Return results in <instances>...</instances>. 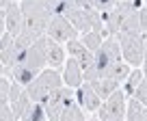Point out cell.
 Returning <instances> with one entry per match:
<instances>
[{
  "label": "cell",
  "instance_id": "4",
  "mask_svg": "<svg viewBox=\"0 0 147 121\" xmlns=\"http://www.w3.org/2000/svg\"><path fill=\"white\" fill-rule=\"evenodd\" d=\"M59 87H63V76L59 74L56 69H41L30 82L26 84V93L30 95L32 102H46L50 97V93H54Z\"/></svg>",
  "mask_w": 147,
  "mask_h": 121
},
{
  "label": "cell",
  "instance_id": "10",
  "mask_svg": "<svg viewBox=\"0 0 147 121\" xmlns=\"http://www.w3.org/2000/svg\"><path fill=\"white\" fill-rule=\"evenodd\" d=\"M9 104H11V108H13L15 119L26 121L28 110H30V106H32V99H30V95L26 93V89H24L20 82H15V80H11V89H9Z\"/></svg>",
  "mask_w": 147,
  "mask_h": 121
},
{
  "label": "cell",
  "instance_id": "31",
  "mask_svg": "<svg viewBox=\"0 0 147 121\" xmlns=\"http://www.w3.org/2000/svg\"><path fill=\"white\" fill-rule=\"evenodd\" d=\"M143 71L147 74V33H145V56H143Z\"/></svg>",
  "mask_w": 147,
  "mask_h": 121
},
{
  "label": "cell",
  "instance_id": "25",
  "mask_svg": "<svg viewBox=\"0 0 147 121\" xmlns=\"http://www.w3.org/2000/svg\"><path fill=\"white\" fill-rule=\"evenodd\" d=\"M134 97H138L143 104L147 106V74L143 76V80H141V84H138V89L134 91Z\"/></svg>",
  "mask_w": 147,
  "mask_h": 121
},
{
  "label": "cell",
  "instance_id": "5",
  "mask_svg": "<svg viewBox=\"0 0 147 121\" xmlns=\"http://www.w3.org/2000/svg\"><path fill=\"white\" fill-rule=\"evenodd\" d=\"M145 5L143 0H119L115 7L106 13H102V19H104V35L106 37H117L121 33V26L128 19V15L132 13L134 9H141Z\"/></svg>",
  "mask_w": 147,
  "mask_h": 121
},
{
  "label": "cell",
  "instance_id": "24",
  "mask_svg": "<svg viewBox=\"0 0 147 121\" xmlns=\"http://www.w3.org/2000/svg\"><path fill=\"white\" fill-rule=\"evenodd\" d=\"M11 119H15V115L9 99H0V121H11Z\"/></svg>",
  "mask_w": 147,
  "mask_h": 121
},
{
  "label": "cell",
  "instance_id": "27",
  "mask_svg": "<svg viewBox=\"0 0 147 121\" xmlns=\"http://www.w3.org/2000/svg\"><path fill=\"white\" fill-rule=\"evenodd\" d=\"M9 89H11V80L0 76V99H9Z\"/></svg>",
  "mask_w": 147,
  "mask_h": 121
},
{
  "label": "cell",
  "instance_id": "17",
  "mask_svg": "<svg viewBox=\"0 0 147 121\" xmlns=\"http://www.w3.org/2000/svg\"><path fill=\"white\" fill-rule=\"evenodd\" d=\"M125 119L130 121H147V106L138 97H130L128 108H125Z\"/></svg>",
  "mask_w": 147,
  "mask_h": 121
},
{
  "label": "cell",
  "instance_id": "28",
  "mask_svg": "<svg viewBox=\"0 0 147 121\" xmlns=\"http://www.w3.org/2000/svg\"><path fill=\"white\" fill-rule=\"evenodd\" d=\"M138 22H141V30H143V35L147 33V2L138 9Z\"/></svg>",
  "mask_w": 147,
  "mask_h": 121
},
{
  "label": "cell",
  "instance_id": "30",
  "mask_svg": "<svg viewBox=\"0 0 147 121\" xmlns=\"http://www.w3.org/2000/svg\"><path fill=\"white\" fill-rule=\"evenodd\" d=\"M71 5L74 7H93L91 0H71Z\"/></svg>",
  "mask_w": 147,
  "mask_h": 121
},
{
  "label": "cell",
  "instance_id": "15",
  "mask_svg": "<svg viewBox=\"0 0 147 121\" xmlns=\"http://www.w3.org/2000/svg\"><path fill=\"white\" fill-rule=\"evenodd\" d=\"M46 58L52 69H61L65 65V50L61 46V41L48 37V35H46Z\"/></svg>",
  "mask_w": 147,
  "mask_h": 121
},
{
  "label": "cell",
  "instance_id": "34",
  "mask_svg": "<svg viewBox=\"0 0 147 121\" xmlns=\"http://www.w3.org/2000/svg\"><path fill=\"white\" fill-rule=\"evenodd\" d=\"M9 2H15V0H9Z\"/></svg>",
  "mask_w": 147,
  "mask_h": 121
},
{
  "label": "cell",
  "instance_id": "16",
  "mask_svg": "<svg viewBox=\"0 0 147 121\" xmlns=\"http://www.w3.org/2000/svg\"><path fill=\"white\" fill-rule=\"evenodd\" d=\"M91 87L95 89V93L100 95L102 99H106L113 91H117V89L121 87V82H117L115 78H110V76H102V78H95L91 80Z\"/></svg>",
  "mask_w": 147,
  "mask_h": 121
},
{
  "label": "cell",
  "instance_id": "9",
  "mask_svg": "<svg viewBox=\"0 0 147 121\" xmlns=\"http://www.w3.org/2000/svg\"><path fill=\"white\" fill-rule=\"evenodd\" d=\"M71 99H76V93H74V89L67 87V84H65V87H59L54 93H50V97L43 102L46 112H48V119L50 121H59L61 110H63Z\"/></svg>",
  "mask_w": 147,
  "mask_h": 121
},
{
  "label": "cell",
  "instance_id": "18",
  "mask_svg": "<svg viewBox=\"0 0 147 121\" xmlns=\"http://www.w3.org/2000/svg\"><path fill=\"white\" fill-rule=\"evenodd\" d=\"M84 119H87V115L82 112V106L78 104V99H71L59 115V121H84Z\"/></svg>",
  "mask_w": 147,
  "mask_h": 121
},
{
  "label": "cell",
  "instance_id": "21",
  "mask_svg": "<svg viewBox=\"0 0 147 121\" xmlns=\"http://www.w3.org/2000/svg\"><path fill=\"white\" fill-rule=\"evenodd\" d=\"M130 67H132V65H130L128 61H121V58H119L117 63H113V65H110V69L106 71L104 76H110V78H115L117 82H123V80L128 78V74L132 71Z\"/></svg>",
  "mask_w": 147,
  "mask_h": 121
},
{
  "label": "cell",
  "instance_id": "33",
  "mask_svg": "<svg viewBox=\"0 0 147 121\" xmlns=\"http://www.w3.org/2000/svg\"><path fill=\"white\" fill-rule=\"evenodd\" d=\"M5 74V65H2V61H0V76Z\"/></svg>",
  "mask_w": 147,
  "mask_h": 121
},
{
  "label": "cell",
  "instance_id": "22",
  "mask_svg": "<svg viewBox=\"0 0 147 121\" xmlns=\"http://www.w3.org/2000/svg\"><path fill=\"white\" fill-rule=\"evenodd\" d=\"M121 33H143L141 30V22H138V9H134L132 13L128 15V19L121 26Z\"/></svg>",
  "mask_w": 147,
  "mask_h": 121
},
{
  "label": "cell",
  "instance_id": "7",
  "mask_svg": "<svg viewBox=\"0 0 147 121\" xmlns=\"http://www.w3.org/2000/svg\"><path fill=\"white\" fill-rule=\"evenodd\" d=\"M125 108H128V97H125L123 89L119 87L102 102V106L97 108V112L93 117L102 121H121L125 119Z\"/></svg>",
  "mask_w": 147,
  "mask_h": 121
},
{
  "label": "cell",
  "instance_id": "14",
  "mask_svg": "<svg viewBox=\"0 0 147 121\" xmlns=\"http://www.w3.org/2000/svg\"><path fill=\"white\" fill-rule=\"evenodd\" d=\"M67 52H69L76 61H78L80 65H82V69H89V67H91V63H93V58H95V52H91L78 37L67 41Z\"/></svg>",
  "mask_w": 147,
  "mask_h": 121
},
{
  "label": "cell",
  "instance_id": "20",
  "mask_svg": "<svg viewBox=\"0 0 147 121\" xmlns=\"http://www.w3.org/2000/svg\"><path fill=\"white\" fill-rule=\"evenodd\" d=\"M104 39H106V35L102 33L100 28H93V30H87V33H82L80 41H82V43H84V46H87L91 52H95L97 48L104 43Z\"/></svg>",
  "mask_w": 147,
  "mask_h": 121
},
{
  "label": "cell",
  "instance_id": "8",
  "mask_svg": "<svg viewBox=\"0 0 147 121\" xmlns=\"http://www.w3.org/2000/svg\"><path fill=\"white\" fill-rule=\"evenodd\" d=\"M46 35H48V37H52V39H56V41H61V43H67L69 39L78 37V28L74 26L65 15L54 13V15H52V19L48 22Z\"/></svg>",
  "mask_w": 147,
  "mask_h": 121
},
{
  "label": "cell",
  "instance_id": "32",
  "mask_svg": "<svg viewBox=\"0 0 147 121\" xmlns=\"http://www.w3.org/2000/svg\"><path fill=\"white\" fill-rule=\"evenodd\" d=\"M7 5H9V0H0V11L5 9V7H7Z\"/></svg>",
  "mask_w": 147,
  "mask_h": 121
},
{
  "label": "cell",
  "instance_id": "1",
  "mask_svg": "<svg viewBox=\"0 0 147 121\" xmlns=\"http://www.w3.org/2000/svg\"><path fill=\"white\" fill-rule=\"evenodd\" d=\"M46 65H48V58H46V35H43L35 43L20 50L18 63L7 71V76L15 82H20L22 87H26Z\"/></svg>",
  "mask_w": 147,
  "mask_h": 121
},
{
  "label": "cell",
  "instance_id": "3",
  "mask_svg": "<svg viewBox=\"0 0 147 121\" xmlns=\"http://www.w3.org/2000/svg\"><path fill=\"white\" fill-rule=\"evenodd\" d=\"M20 7L24 11V26L35 30L37 35H46L48 22L52 19V11L48 0H20Z\"/></svg>",
  "mask_w": 147,
  "mask_h": 121
},
{
  "label": "cell",
  "instance_id": "11",
  "mask_svg": "<svg viewBox=\"0 0 147 121\" xmlns=\"http://www.w3.org/2000/svg\"><path fill=\"white\" fill-rule=\"evenodd\" d=\"M76 99H78V104L82 106V110L93 112V115L97 112V108H100L102 102H104V99L95 93V89L91 87V82H87V80L76 89Z\"/></svg>",
  "mask_w": 147,
  "mask_h": 121
},
{
  "label": "cell",
  "instance_id": "23",
  "mask_svg": "<svg viewBox=\"0 0 147 121\" xmlns=\"http://www.w3.org/2000/svg\"><path fill=\"white\" fill-rule=\"evenodd\" d=\"M43 119H48L46 106H43L41 102H32L30 110H28V117H26V121H43Z\"/></svg>",
  "mask_w": 147,
  "mask_h": 121
},
{
  "label": "cell",
  "instance_id": "19",
  "mask_svg": "<svg viewBox=\"0 0 147 121\" xmlns=\"http://www.w3.org/2000/svg\"><path fill=\"white\" fill-rule=\"evenodd\" d=\"M143 76H145V71H141L138 67H136V69H132V71L128 74V78L121 82V89H123L125 97H132V95H134V91L138 89V84H141Z\"/></svg>",
  "mask_w": 147,
  "mask_h": 121
},
{
  "label": "cell",
  "instance_id": "6",
  "mask_svg": "<svg viewBox=\"0 0 147 121\" xmlns=\"http://www.w3.org/2000/svg\"><path fill=\"white\" fill-rule=\"evenodd\" d=\"M121 46V58L128 61L132 67L143 65L145 56V35L143 33H119L117 35Z\"/></svg>",
  "mask_w": 147,
  "mask_h": 121
},
{
  "label": "cell",
  "instance_id": "12",
  "mask_svg": "<svg viewBox=\"0 0 147 121\" xmlns=\"http://www.w3.org/2000/svg\"><path fill=\"white\" fill-rule=\"evenodd\" d=\"M5 26H7V33H11L13 37L20 35V30L24 26V11L18 2H9L5 7Z\"/></svg>",
  "mask_w": 147,
  "mask_h": 121
},
{
  "label": "cell",
  "instance_id": "26",
  "mask_svg": "<svg viewBox=\"0 0 147 121\" xmlns=\"http://www.w3.org/2000/svg\"><path fill=\"white\" fill-rule=\"evenodd\" d=\"M93 7H95L97 11H102V13H106V11H110L113 7L119 2V0H91Z\"/></svg>",
  "mask_w": 147,
  "mask_h": 121
},
{
  "label": "cell",
  "instance_id": "2",
  "mask_svg": "<svg viewBox=\"0 0 147 121\" xmlns=\"http://www.w3.org/2000/svg\"><path fill=\"white\" fill-rule=\"evenodd\" d=\"M121 58V46H119V39L117 37H106L104 43L95 50V58H93L91 67L84 69V80L91 82L95 78H102L106 71L110 69L113 63Z\"/></svg>",
  "mask_w": 147,
  "mask_h": 121
},
{
  "label": "cell",
  "instance_id": "13",
  "mask_svg": "<svg viewBox=\"0 0 147 121\" xmlns=\"http://www.w3.org/2000/svg\"><path fill=\"white\" fill-rule=\"evenodd\" d=\"M82 82H84V69L71 56V58L65 61V65H63V84H67L71 89H78Z\"/></svg>",
  "mask_w": 147,
  "mask_h": 121
},
{
  "label": "cell",
  "instance_id": "29",
  "mask_svg": "<svg viewBox=\"0 0 147 121\" xmlns=\"http://www.w3.org/2000/svg\"><path fill=\"white\" fill-rule=\"evenodd\" d=\"M7 33V26H5V9L0 11V39H2V35Z\"/></svg>",
  "mask_w": 147,
  "mask_h": 121
}]
</instances>
